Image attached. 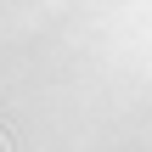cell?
<instances>
[{
	"instance_id": "cell-1",
	"label": "cell",
	"mask_w": 152,
	"mask_h": 152,
	"mask_svg": "<svg viewBox=\"0 0 152 152\" xmlns=\"http://www.w3.org/2000/svg\"><path fill=\"white\" fill-rule=\"evenodd\" d=\"M0 152H6V141H0Z\"/></svg>"
}]
</instances>
